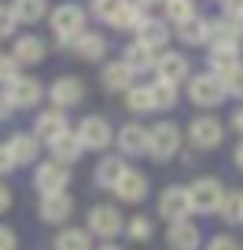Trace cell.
<instances>
[{
	"label": "cell",
	"instance_id": "obj_1",
	"mask_svg": "<svg viewBox=\"0 0 243 250\" xmlns=\"http://www.w3.org/2000/svg\"><path fill=\"white\" fill-rule=\"evenodd\" d=\"M48 26H52V37H55V48H70V41L78 37V33L88 30V11L85 4H78V0H63V4H55L52 11H48Z\"/></svg>",
	"mask_w": 243,
	"mask_h": 250
},
{
	"label": "cell",
	"instance_id": "obj_2",
	"mask_svg": "<svg viewBox=\"0 0 243 250\" xmlns=\"http://www.w3.org/2000/svg\"><path fill=\"white\" fill-rule=\"evenodd\" d=\"M180 151H184V129L177 122L162 118V122H155L148 129V158L151 162H170Z\"/></svg>",
	"mask_w": 243,
	"mask_h": 250
},
{
	"label": "cell",
	"instance_id": "obj_3",
	"mask_svg": "<svg viewBox=\"0 0 243 250\" xmlns=\"http://www.w3.org/2000/svg\"><path fill=\"white\" fill-rule=\"evenodd\" d=\"M225 133H228L225 122L218 114H206V110H199L196 118L184 122V136H188L192 151H218L225 144Z\"/></svg>",
	"mask_w": 243,
	"mask_h": 250
},
{
	"label": "cell",
	"instance_id": "obj_4",
	"mask_svg": "<svg viewBox=\"0 0 243 250\" xmlns=\"http://www.w3.org/2000/svg\"><path fill=\"white\" fill-rule=\"evenodd\" d=\"M184 96H188L192 107L206 110V114H214V110H218L221 103L228 100L225 88H221V78H214L210 70H206V74H192L188 85H184Z\"/></svg>",
	"mask_w": 243,
	"mask_h": 250
},
{
	"label": "cell",
	"instance_id": "obj_5",
	"mask_svg": "<svg viewBox=\"0 0 243 250\" xmlns=\"http://www.w3.org/2000/svg\"><path fill=\"white\" fill-rule=\"evenodd\" d=\"M85 232L96 235V239H118L126 232V217H122V210L114 203H96L85 213Z\"/></svg>",
	"mask_w": 243,
	"mask_h": 250
},
{
	"label": "cell",
	"instance_id": "obj_6",
	"mask_svg": "<svg viewBox=\"0 0 243 250\" xmlns=\"http://www.w3.org/2000/svg\"><path fill=\"white\" fill-rule=\"evenodd\" d=\"M188 188V203H192V213H218L221 199H225V180L221 177H210V173H203V177H196Z\"/></svg>",
	"mask_w": 243,
	"mask_h": 250
},
{
	"label": "cell",
	"instance_id": "obj_7",
	"mask_svg": "<svg viewBox=\"0 0 243 250\" xmlns=\"http://www.w3.org/2000/svg\"><path fill=\"white\" fill-rule=\"evenodd\" d=\"M74 136H78V144L85 151H107L110 144H114V125H110V118L103 114H85L78 125H74Z\"/></svg>",
	"mask_w": 243,
	"mask_h": 250
},
{
	"label": "cell",
	"instance_id": "obj_8",
	"mask_svg": "<svg viewBox=\"0 0 243 250\" xmlns=\"http://www.w3.org/2000/svg\"><path fill=\"white\" fill-rule=\"evenodd\" d=\"M44 100L55 110H74V107L85 103V81L78 74H59L52 85H44Z\"/></svg>",
	"mask_w": 243,
	"mask_h": 250
},
{
	"label": "cell",
	"instance_id": "obj_9",
	"mask_svg": "<svg viewBox=\"0 0 243 250\" xmlns=\"http://www.w3.org/2000/svg\"><path fill=\"white\" fill-rule=\"evenodd\" d=\"M155 81H166V85H188V78H192V62H188V55L180 52V48H166L162 55H155Z\"/></svg>",
	"mask_w": 243,
	"mask_h": 250
},
{
	"label": "cell",
	"instance_id": "obj_10",
	"mask_svg": "<svg viewBox=\"0 0 243 250\" xmlns=\"http://www.w3.org/2000/svg\"><path fill=\"white\" fill-rule=\"evenodd\" d=\"M66 188H70V166L52 162V158L33 166V191L37 195H59Z\"/></svg>",
	"mask_w": 243,
	"mask_h": 250
},
{
	"label": "cell",
	"instance_id": "obj_11",
	"mask_svg": "<svg viewBox=\"0 0 243 250\" xmlns=\"http://www.w3.org/2000/svg\"><path fill=\"white\" fill-rule=\"evenodd\" d=\"M114 147L122 158H148V125L133 118L122 129H114Z\"/></svg>",
	"mask_w": 243,
	"mask_h": 250
},
{
	"label": "cell",
	"instance_id": "obj_12",
	"mask_svg": "<svg viewBox=\"0 0 243 250\" xmlns=\"http://www.w3.org/2000/svg\"><path fill=\"white\" fill-rule=\"evenodd\" d=\"M4 96H8V103L15 110H37L41 100H44V85H41L33 74H22V78H15L4 88Z\"/></svg>",
	"mask_w": 243,
	"mask_h": 250
},
{
	"label": "cell",
	"instance_id": "obj_13",
	"mask_svg": "<svg viewBox=\"0 0 243 250\" xmlns=\"http://www.w3.org/2000/svg\"><path fill=\"white\" fill-rule=\"evenodd\" d=\"M110 195H114L118 203H126V206L144 203V199L151 195V180H148V173H144V169H133V166H129V169L122 173V180L110 188Z\"/></svg>",
	"mask_w": 243,
	"mask_h": 250
},
{
	"label": "cell",
	"instance_id": "obj_14",
	"mask_svg": "<svg viewBox=\"0 0 243 250\" xmlns=\"http://www.w3.org/2000/svg\"><path fill=\"white\" fill-rule=\"evenodd\" d=\"M158 217L162 221H188L192 217V203H188V188L184 184H170L158 191Z\"/></svg>",
	"mask_w": 243,
	"mask_h": 250
},
{
	"label": "cell",
	"instance_id": "obj_15",
	"mask_svg": "<svg viewBox=\"0 0 243 250\" xmlns=\"http://www.w3.org/2000/svg\"><path fill=\"white\" fill-rule=\"evenodd\" d=\"M133 41H136V44H144L148 52L162 55L166 48H170V41H173V26L162 22V19H155V15H148V19L140 22V30L133 33Z\"/></svg>",
	"mask_w": 243,
	"mask_h": 250
},
{
	"label": "cell",
	"instance_id": "obj_16",
	"mask_svg": "<svg viewBox=\"0 0 243 250\" xmlns=\"http://www.w3.org/2000/svg\"><path fill=\"white\" fill-rule=\"evenodd\" d=\"M37 217L44 221V225L66 228V225H70V217H74V195H70V191H59V195H41Z\"/></svg>",
	"mask_w": 243,
	"mask_h": 250
},
{
	"label": "cell",
	"instance_id": "obj_17",
	"mask_svg": "<svg viewBox=\"0 0 243 250\" xmlns=\"http://www.w3.org/2000/svg\"><path fill=\"white\" fill-rule=\"evenodd\" d=\"M70 129H74V125L66 122V110L48 107V110H37V118H33V129H30V133L37 136V144H52L55 136L70 133Z\"/></svg>",
	"mask_w": 243,
	"mask_h": 250
},
{
	"label": "cell",
	"instance_id": "obj_18",
	"mask_svg": "<svg viewBox=\"0 0 243 250\" xmlns=\"http://www.w3.org/2000/svg\"><path fill=\"white\" fill-rule=\"evenodd\" d=\"M66 52H74L78 59H85V62H107L110 44H107V37H103V33L85 30V33H78V37L70 41V48H66Z\"/></svg>",
	"mask_w": 243,
	"mask_h": 250
},
{
	"label": "cell",
	"instance_id": "obj_19",
	"mask_svg": "<svg viewBox=\"0 0 243 250\" xmlns=\"http://www.w3.org/2000/svg\"><path fill=\"white\" fill-rule=\"evenodd\" d=\"M100 85L114 96H126V88H133L136 78L122 59H107V62H100Z\"/></svg>",
	"mask_w": 243,
	"mask_h": 250
},
{
	"label": "cell",
	"instance_id": "obj_20",
	"mask_svg": "<svg viewBox=\"0 0 243 250\" xmlns=\"http://www.w3.org/2000/svg\"><path fill=\"white\" fill-rule=\"evenodd\" d=\"M166 247L170 250H199L203 247V232H199L196 221H173L170 228H166Z\"/></svg>",
	"mask_w": 243,
	"mask_h": 250
},
{
	"label": "cell",
	"instance_id": "obj_21",
	"mask_svg": "<svg viewBox=\"0 0 243 250\" xmlns=\"http://www.w3.org/2000/svg\"><path fill=\"white\" fill-rule=\"evenodd\" d=\"M11 55H15L19 66H37V62H44L48 44L37 37V33H19L15 44H11Z\"/></svg>",
	"mask_w": 243,
	"mask_h": 250
},
{
	"label": "cell",
	"instance_id": "obj_22",
	"mask_svg": "<svg viewBox=\"0 0 243 250\" xmlns=\"http://www.w3.org/2000/svg\"><path fill=\"white\" fill-rule=\"evenodd\" d=\"M240 62H243V44H214V48H206V66H210L214 78L228 74L232 66H240Z\"/></svg>",
	"mask_w": 243,
	"mask_h": 250
},
{
	"label": "cell",
	"instance_id": "obj_23",
	"mask_svg": "<svg viewBox=\"0 0 243 250\" xmlns=\"http://www.w3.org/2000/svg\"><path fill=\"white\" fill-rule=\"evenodd\" d=\"M126 169H129V162L122 155H103L100 162H96V169H92V184L100 188V191H110V188L122 180Z\"/></svg>",
	"mask_w": 243,
	"mask_h": 250
},
{
	"label": "cell",
	"instance_id": "obj_24",
	"mask_svg": "<svg viewBox=\"0 0 243 250\" xmlns=\"http://www.w3.org/2000/svg\"><path fill=\"white\" fill-rule=\"evenodd\" d=\"M4 147H8V155L15 158V166H37L41 144H37V136H33V133H11Z\"/></svg>",
	"mask_w": 243,
	"mask_h": 250
},
{
	"label": "cell",
	"instance_id": "obj_25",
	"mask_svg": "<svg viewBox=\"0 0 243 250\" xmlns=\"http://www.w3.org/2000/svg\"><path fill=\"white\" fill-rule=\"evenodd\" d=\"M85 155V147L78 144V136H74V129L70 133H63V136H55L52 144H48V158L52 162H63V166H74L78 158Z\"/></svg>",
	"mask_w": 243,
	"mask_h": 250
},
{
	"label": "cell",
	"instance_id": "obj_26",
	"mask_svg": "<svg viewBox=\"0 0 243 250\" xmlns=\"http://www.w3.org/2000/svg\"><path fill=\"white\" fill-rule=\"evenodd\" d=\"M118 59H122L129 70H133V78H140V74H151V70H155V52H148V48L136 44V41H129V44L122 48V55H118Z\"/></svg>",
	"mask_w": 243,
	"mask_h": 250
},
{
	"label": "cell",
	"instance_id": "obj_27",
	"mask_svg": "<svg viewBox=\"0 0 243 250\" xmlns=\"http://www.w3.org/2000/svg\"><path fill=\"white\" fill-rule=\"evenodd\" d=\"M173 41H180L184 48H206V19L192 15L188 22L173 26Z\"/></svg>",
	"mask_w": 243,
	"mask_h": 250
},
{
	"label": "cell",
	"instance_id": "obj_28",
	"mask_svg": "<svg viewBox=\"0 0 243 250\" xmlns=\"http://www.w3.org/2000/svg\"><path fill=\"white\" fill-rule=\"evenodd\" d=\"M11 11H15L19 26H37V22H48L52 4L48 0H11Z\"/></svg>",
	"mask_w": 243,
	"mask_h": 250
},
{
	"label": "cell",
	"instance_id": "obj_29",
	"mask_svg": "<svg viewBox=\"0 0 243 250\" xmlns=\"http://www.w3.org/2000/svg\"><path fill=\"white\" fill-rule=\"evenodd\" d=\"M144 19H148V11H144L136 0H126V4L118 8V15L110 19V30H118V33H136Z\"/></svg>",
	"mask_w": 243,
	"mask_h": 250
},
{
	"label": "cell",
	"instance_id": "obj_30",
	"mask_svg": "<svg viewBox=\"0 0 243 250\" xmlns=\"http://www.w3.org/2000/svg\"><path fill=\"white\" fill-rule=\"evenodd\" d=\"M122 103H126V110H129L133 118H140V114H151V110H155V96H151V85H140V81H136L133 88H126Z\"/></svg>",
	"mask_w": 243,
	"mask_h": 250
},
{
	"label": "cell",
	"instance_id": "obj_31",
	"mask_svg": "<svg viewBox=\"0 0 243 250\" xmlns=\"http://www.w3.org/2000/svg\"><path fill=\"white\" fill-rule=\"evenodd\" d=\"M52 247L55 250H92V235L85 232V228H59L55 232V239H52Z\"/></svg>",
	"mask_w": 243,
	"mask_h": 250
},
{
	"label": "cell",
	"instance_id": "obj_32",
	"mask_svg": "<svg viewBox=\"0 0 243 250\" xmlns=\"http://www.w3.org/2000/svg\"><path fill=\"white\" fill-rule=\"evenodd\" d=\"M214 44H240L236 41V22L228 19H206V48Z\"/></svg>",
	"mask_w": 243,
	"mask_h": 250
},
{
	"label": "cell",
	"instance_id": "obj_33",
	"mask_svg": "<svg viewBox=\"0 0 243 250\" xmlns=\"http://www.w3.org/2000/svg\"><path fill=\"white\" fill-rule=\"evenodd\" d=\"M192 15H199L196 0H162V22L180 26V22H188Z\"/></svg>",
	"mask_w": 243,
	"mask_h": 250
},
{
	"label": "cell",
	"instance_id": "obj_34",
	"mask_svg": "<svg viewBox=\"0 0 243 250\" xmlns=\"http://www.w3.org/2000/svg\"><path fill=\"white\" fill-rule=\"evenodd\" d=\"M126 239H133V243H151V239H155V221H151L148 213H133V217L126 221Z\"/></svg>",
	"mask_w": 243,
	"mask_h": 250
},
{
	"label": "cell",
	"instance_id": "obj_35",
	"mask_svg": "<svg viewBox=\"0 0 243 250\" xmlns=\"http://www.w3.org/2000/svg\"><path fill=\"white\" fill-rule=\"evenodd\" d=\"M218 217L225 225H243V191H225V199L218 206Z\"/></svg>",
	"mask_w": 243,
	"mask_h": 250
},
{
	"label": "cell",
	"instance_id": "obj_36",
	"mask_svg": "<svg viewBox=\"0 0 243 250\" xmlns=\"http://www.w3.org/2000/svg\"><path fill=\"white\" fill-rule=\"evenodd\" d=\"M151 96H155V110H173L180 103V88L166 81H151Z\"/></svg>",
	"mask_w": 243,
	"mask_h": 250
},
{
	"label": "cell",
	"instance_id": "obj_37",
	"mask_svg": "<svg viewBox=\"0 0 243 250\" xmlns=\"http://www.w3.org/2000/svg\"><path fill=\"white\" fill-rule=\"evenodd\" d=\"M122 4H126V0H88L85 11H88V19H96V22L110 26V19L118 15V8H122Z\"/></svg>",
	"mask_w": 243,
	"mask_h": 250
},
{
	"label": "cell",
	"instance_id": "obj_38",
	"mask_svg": "<svg viewBox=\"0 0 243 250\" xmlns=\"http://www.w3.org/2000/svg\"><path fill=\"white\" fill-rule=\"evenodd\" d=\"M221 88H225L228 100H240L243 103V62H240V66H232L228 74H221Z\"/></svg>",
	"mask_w": 243,
	"mask_h": 250
},
{
	"label": "cell",
	"instance_id": "obj_39",
	"mask_svg": "<svg viewBox=\"0 0 243 250\" xmlns=\"http://www.w3.org/2000/svg\"><path fill=\"white\" fill-rule=\"evenodd\" d=\"M15 78H22V66L15 62V55H0V88H8Z\"/></svg>",
	"mask_w": 243,
	"mask_h": 250
},
{
	"label": "cell",
	"instance_id": "obj_40",
	"mask_svg": "<svg viewBox=\"0 0 243 250\" xmlns=\"http://www.w3.org/2000/svg\"><path fill=\"white\" fill-rule=\"evenodd\" d=\"M4 37H19V19H15V11H11V4L0 0V41Z\"/></svg>",
	"mask_w": 243,
	"mask_h": 250
},
{
	"label": "cell",
	"instance_id": "obj_41",
	"mask_svg": "<svg viewBox=\"0 0 243 250\" xmlns=\"http://www.w3.org/2000/svg\"><path fill=\"white\" fill-rule=\"evenodd\" d=\"M206 250H243V243L236 239V235L221 232V235H214V239H206Z\"/></svg>",
	"mask_w": 243,
	"mask_h": 250
},
{
	"label": "cell",
	"instance_id": "obj_42",
	"mask_svg": "<svg viewBox=\"0 0 243 250\" xmlns=\"http://www.w3.org/2000/svg\"><path fill=\"white\" fill-rule=\"evenodd\" d=\"M218 4H221V19H228V22L243 19V0H218Z\"/></svg>",
	"mask_w": 243,
	"mask_h": 250
},
{
	"label": "cell",
	"instance_id": "obj_43",
	"mask_svg": "<svg viewBox=\"0 0 243 250\" xmlns=\"http://www.w3.org/2000/svg\"><path fill=\"white\" fill-rule=\"evenodd\" d=\"M225 129L240 133V140H243V103H236V107H232V114L225 118Z\"/></svg>",
	"mask_w": 243,
	"mask_h": 250
},
{
	"label": "cell",
	"instance_id": "obj_44",
	"mask_svg": "<svg viewBox=\"0 0 243 250\" xmlns=\"http://www.w3.org/2000/svg\"><path fill=\"white\" fill-rule=\"evenodd\" d=\"M15 247H19V235H15V228L0 225V250H15Z\"/></svg>",
	"mask_w": 243,
	"mask_h": 250
},
{
	"label": "cell",
	"instance_id": "obj_45",
	"mask_svg": "<svg viewBox=\"0 0 243 250\" xmlns=\"http://www.w3.org/2000/svg\"><path fill=\"white\" fill-rule=\"evenodd\" d=\"M11 169H19V166H15V158H11V155H8V147H4V144H0V180L8 177V173H11Z\"/></svg>",
	"mask_w": 243,
	"mask_h": 250
},
{
	"label": "cell",
	"instance_id": "obj_46",
	"mask_svg": "<svg viewBox=\"0 0 243 250\" xmlns=\"http://www.w3.org/2000/svg\"><path fill=\"white\" fill-rule=\"evenodd\" d=\"M11 203H15V195H11L8 180H0V213H8V210H11Z\"/></svg>",
	"mask_w": 243,
	"mask_h": 250
},
{
	"label": "cell",
	"instance_id": "obj_47",
	"mask_svg": "<svg viewBox=\"0 0 243 250\" xmlns=\"http://www.w3.org/2000/svg\"><path fill=\"white\" fill-rule=\"evenodd\" d=\"M11 114H15V107L8 103V96H4V88H0V122H8Z\"/></svg>",
	"mask_w": 243,
	"mask_h": 250
},
{
	"label": "cell",
	"instance_id": "obj_48",
	"mask_svg": "<svg viewBox=\"0 0 243 250\" xmlns=\"http://www.w3.org/2000/svg\"><path fill=\"white\" fill-rule=\"evenodd\" d=\"M232 162H236V169H243V140L232 147Z\"/></svg>",
	"mask_w": 243,
	"mask_h": 250
},
{
	"label": "cell",
	"instance_id": "obj_49",
	"mask_svg": "<svg viewBox=\"0 0 243 250\" xmlns=\"http://www.w3.org/2000/svg\"><path fill=\"white\" fill-rule=\"evenodd\" d=\"M136 4H140L144 11H148V8H162V0H136Z\"/></svg>",
	"mask_w": 243,
	"mask_h": 250
},
{
	"label": "cell",
	"instance_id": "obj_50",
	"mask_svg": "<svg viewBox=\"0 0 243 250\" xmlns=\"http://www.w3.org/2000/svg\"><path fill=\"white\" fill-rule=\"evenodd\" d=\"M236 41H240V44H243V19H240V22H236Z\"/></svg>",
	"mask_w": 243,
	"mask_h": 250
},
{
	"label": "cell",
	"instance_id": "obj_51",
	"mask_svg": "<svg viewBox=\"0 0 243 250\" xmlns=\"http://www.w3.org/2000/svg\"><path fill=\"white\" fill-rule=\"evenodd\" d=\"M96 250H122L118 243H103V247H96Z\"/></svg>",
	"mask_w": 243,
	"mask_h": 250
}]
</instances>
